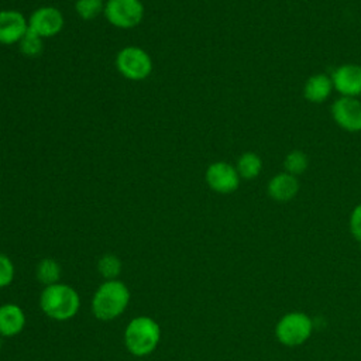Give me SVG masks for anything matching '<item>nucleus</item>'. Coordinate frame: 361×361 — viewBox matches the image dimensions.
<instances>
[{"instance_id": "nucleus-22", "label": "nucleus", "mask_w": 361, "mask_h": 361, "mask_svg": "<svg viewBox=\"0 0 361 361\" xmlns=\"http://www.w3.org/2000/svg\"><path fill=\"white\" fill-rule=\"evenodd\" d=\"M350 230L353 235L361 243V203L354 207L350 216Z\"/></svg>"}, {"instance_id": "nucleus-4", "label": "nucleus", "mask_w": 361, "mask_h": 361, "mask_svg": "<svg viewBox=\"0 0 361 361\" xmlns=\"http://www.w3.org/2000/svg\"><path fill=\"white\" fill-rule=\"evenodd\" d=\"M116 68L118 73L133 82L147 79L154 69L151 55L141 47L127 45L116 55Z\"/></svg>"}, {"instance_id": "nucleus-7", "label": "nucleus", "mask_w": 361, "mask_h": 361, "mask_svg": "<svg viewBox=\"0 0 361 361\" xmlns=\"http://www.w3.org/2000/svg\"><path fill=\"white\" fill-rule=\"evenodd\" d=\"M65 25L62 11L54 6H41L28 17V30L38 37L51 38L58 35Z\"/></svg>"}, {"instance_id": "nucleus-6", "label": "nucleus", "mask_w": 361, "mask_h": 361, "mask_svg": "<svg viewBox=\"0 0 361 361\" xmlns=\"http://www.w3.org/2000/svg\"><path fill=\"white\" fill-rule=\"evenodd\" d=\"M312 333V320L305 313H288L276 326V337L286 345H299Z\"/></svg>"}, {"instance_id": "nucleus-17", "label": "nucleus", "mask_w": 361, "mask_h": 361, "mask_svg": "<svg viewBox=\"0 0 361 361\" xmlns=\"http://www.w3.org/2000/svg\"><path fill=\"white\" fill-rule=\"evenodd\" d=\"M123 264L121 259L116 254H103L97 261V271L104 281L118 279Z\"/></svg>"}, {"instance_id": "nucleus-14", "label": "nucleus", "mask_w": 361, "mask_h": 361, "mask_svg": "<svg viewBox=\"0 0 361 361\" xmlns=\"http://www.w3.org/2000/svg\"><path fill=\"white\" fill-rule=\"evenodd\" d=\"M331 78L326 73H314L307 78L303 86V96L310 103H323L333 92Z\"/></svg>"}, {"instance_id": "nucleus-12", "label": "nucleus", "mask_w": 361, "mask_h": 361, "mask_svg": "<svg viewBox=\"0 0 361 361\" xmlns=\"http://www.w3.org/2000/svg\"><path fill=\"white\" fill-rule=\"evenodd\" d=\"M27 324V316L17 303L0 305V337L10 338L18 336Z\"/></svg>"}, {"instance_id": "nucleus-8", "label": "nucleus", "mask_w": 361, "mask_h": 361, "mask_svg": "<svg viewBox=\"0 0 361 361\" xmlns=\"http://www.w3.org/2000/svg\"><path fill=\"white\" fill-rule=\"evenodd\" d=\"M204 180L213 192L228 195L238 189L241 178L234 165L226 161H216L206 168Z\"/></svg>"}, {"instance_id": "nucleus-16", "label": "nucleus", "mask_w": 361, "mask_h": 361, "mask_svg": "<svg viewBox=\"0 0 361 361\" xmlns=\"http://www.w3.org/2000/svg\"><path fill=\"white\" fill-rule=\"evenodd\" d=\"M235 169L241 179H247V180L255 179L262 171V159L258 154L252 151L243 152L237 159Z\"/></svg>"}, {"instance_id": "nucleus-11", "label": "nucleus", "mask_w": 361, "mask_h": 361, "mask_svg": "<svg viewBox=\"0 0 361 361\" xmlns=\"http://www.w3.org/2000/svg\"><path fill=\"white\" fill-rule=\"evenodd\" d=\"M28 31L27 17L17 10L0 11V44L14 45L18 44Z\"/></svg>"}, {"instance_id": "nucleus-18", "label": "nucleus", "mask_w": 361, "mask_h": 361, "mask_svg": "<svg viewBox=\"0 0 361 361\" xmlns=\"http://www.w3.org/2000/svg\"><path fill=\"white\" fill-rule=\"evenodd\" d=\"M309 166V158L302 149H292L283 158L285 172L298 176L302 175Z\"/></svg>"}, {"instance_id": "nucleus-13", "label": "nucleus", "mask_w": 361, "mask_h": 361, "mask_svg": "<svg viewBox=\"0 0 361 361\" xmlns=\"http://www.w3.org/2000/svg\"><path fill=\"white\" fill-rule=\"evenodd\" d=\"M298 192H299L298 176H293L285 171L274 175L267 185L268 196L276 202H289L298 195Z\"/></svg>"}, {"instance_id": "nucleus-10", "label": "nucleus", "mask_w": 361, "mask_h": 361, "mask_svg": "<svg viewBox=\"0 0 361 361\" xmlns=\"http://www.w3.org/2000/svg\"><path fill=\"white\" fill-rule=\"evenodd\" d=\"M333 89L345 97H358L361 94V65L343 63L331 75Z\"/></svg>"}, {"instance_id": "nucleus-21", "label": "nucleus", "mask_w": 361, "mask_h": 361, "mask_svg": "<svg viewBox=\"0 0 361 361\" xmlns=\"http://www.w3.org/2000/svg\"><path fill=\"white\" fill-rule=\"evenodd\" d=\"M16 278V267L11 258L0 252V289L7 288Z\"/></svg>"}, {"instance_id": "nucleus-3", "label": "nucleus", "mask_w": 361, "mask_h": 361, "mask_svg": "<svg viewBox=\"0 0 361 361\" xmlns=\"http://www.w3.org/2000/svg\"><path fill=\"white\" fill-rule=\"evenodd\" d=\"M161 326L155 319L147 314L133 317L124 329L126 350L134 357H147L152 354L161 341Z\"/></svg>"}, {"instance_id": "nucleus-20", "label": "nucleus", "mask_w": 361, "mask_h": 361, "mask_svg": "<svg viewBox=\"0 0 361 361\" xmlns=\"http://www.w3.org/2000/svg\"><path fill=\"white\" fill-rule=\"evenodd\" d=\"M18 47H20V51L23 55L34 58L42 52L44 42H42L41 37H38L37 34H34L32 31L28 30L27 34L23 37V39L18 42Z\"/></svg>"}, {"instance_id": "nucleus-5", "label": "nucleus", "mask_w": 361, "mask_h": 361, "mask_svg": "<svg viewBox=\"0 0 361 361\" xmlns=\"http://www.w3.org/2000/svg\"><path fill=\"white\" fill-rule=\"evenodd\" d=\"M144 4L141 0H107L103 16L116 28L131 30L144 20Z\"/></svg>"}, {"instance_id": "nucleus-9", "label": "nucleus", "mask_w": 361, "mask_h": 361, "mask_svg": "<svg viewBox=\"0 0 361 361\" xmlns=\"http://www.w3.org/2000/svg\"><path fill=\"white\" fill-rule=\"evenodd\" d=\"M334 123L347 133L361 131V100L358 97L340 96L331 104Z\"/></svg>"}, {"instance_id": "nucleus-1", "label": "nucleus", "mask_w": 361, "mask_h": 361, "mask_svg": "<svg viewBox=\"0 0 361 361\" xmlns=\"http://www.w3.org/2000/svg\"><path fill=\"white\" fill-rule=\"evenodd\" d=\"M130 300L131 293L128 286L120 279H110L97 286L92 296L90 309L96 319L111 322L126 312Z\"/></svg>"}, {"instance_id": "nucleus-2", "label": "nucleus", "mask_w": 361, "mask_h": 361, "mask_svg": "<svg viewBox=\"0 0 361 361\" xmlns=\"http://www.w3.org/2000/svg\"><path fill=\"white\" fill-rule=\"evenodd\" d=\"M39 307L49 319L55 322H68L78 314L80 309V296L73 286L58 282L44 286L39 293Z\"/></svg>"}, {"instance_id": "nucleus-15", "label": "nucleus", "mask_w": 361, "mask_h": 361, "mask_svg": "<svg viewBox=\"0 0 361 361\" xmlns=\"http://www.w3.org/2000/svg\"><path fill=\"white\" fill-rule=\"evenodd\" d=\"M35 276L37 281L41 282L44 286L58 283L62 278V267L55 258H42L35 267Z\"/></svg>"}, {"instance_id": "nucleus-19", "label": "nucleus", "mask_w": 361, "mask_h": 361, "mask_svg": "<svg viewBox=\"0 0 361 361\" xmlns=\"http://www.w3.org/2000/svg\"><path fill=\"white\" fill-rule=\"evenodd\" d=\"M103 10H104L103 0H76L75 1L76 14L85 21L94 20L99 14L103 13Z\"/></svg>"}]
</instances>
